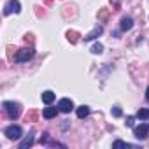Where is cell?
Instances as JSON below:
<instances>
[{
	"instance_id": "obj_1",
	"label": "cell",
	"mask_w": 149,
	"mask_h": 149,
	"mask_svg": "<svg viewBox=\"0 0 149 149\" xmlns=\"http://www.w3.org/2000/svg\"><path fill=\"white\" fill-rule=\"evenodd\" d=\"M4 111L9 119H18L21 114V105L18 102H4Z\"/></svg>"
},
{
	"instance_id": "obj_2",
	"label": "cell",
	"mask_w": 149,
	"mask_h": 149,
	"mask_svg": "<svg viewBox=\"0 0 149 149\" xmlns=\"http://www.w3.org/2000/svg\"><path fill=\"white\" fill-rule=\"evenodd\" d=\"M33 54H35V51H33L32 46H30V47H21V49L16 53L14 60H16L18 63H25V61H28L30 58H33Z\"/></svg>"
},
{
	"instance_id": "obj_3",
	"label": "cell",
	"mask_w": 149,
	"mask_h": 149,
	"mask_svg": "<svg viewBox=\"0 0 149 149\" xmlns=\"http://www.w3.org/2000/svg\"><path fill=\"white\" fill-rule=\"evenodd\" d=\"M4 135H6L7 139H11V140H18V139H21L23 130H21V126H18V125H11V126H7V128L4 130Z\"/></svg>"
},
{
	"instance_id": "obj_4",
	"label": "cell",
	"mask_w": 149,
	"mask_h": 149,
	"mask_svg": "<svg viewBox=\"0 0 149 149\" xmlns=\"http://www.w3.org/2000/svg\"><path fill=\"white\" fill-rule=\"evenodd\" d=\"M21 11V6H19V2L18 0H9V2L4 6V14L7 16V14H11V13H19Z\"/></svg>"
},
{
	"instance_id": "obj_5",
	"label": "cell",
	"mask_w": 149,
	"mask_h": 149,
	"mask_svg": "<svg viewBox=\"0 0 149 149\" xmlns=\"http://www.w3.org/2000/svg\"><path fill=\"white\" fill-rule=\"evenodd\" d=\"M133 133H135V137L139 139V140H144V139H147V135H149V125H139V126H135V130H133Z\"/></svg>"
},
{
	"instance_id": "obj_6",
	"label": "cell",
	"mask_w": 149,
	"mask_h": 149,
	"mask_svg": "<svg viewBox=\"0 0 149 149\" xmlns=\"http://www.w3.org/2000/svg\"><path fill=\"white\" fill-rule=\"evenodd\" d=\"M58 109H60V112L68 114V112L74 109V102H72L70 98H61V100L58 102Z\"/></svg>"
},
{
	"instance_id": "obj_7",
	"label": "cell",
	"mask_w": 149,
	"mask_h": 149,
	"mask_svg": "<svg viewBox=\"0 0 149 149\" xmlns=\"http://www.w3.org/2000/svg\"><path fill=\"white\" fill-rule=\"evenodd\" d=\"M40 144H42V146H51V147H56V146H58V147H65V144H60V142L53 140L49 133H44V135L40 137Z\"/></svg>"
},
{
	"instance_id": "obj_8",
	"label": "cell",
	"mask_w": 149,
	"mask_h": 149,
	"mask_svg": "<svg viewBox=\"0 0 149 149\" xmlns=\"http://www.w3.org/2000/svg\"><path fill=\"white\" fill-rule=\"evenodd\" d=\"M102 32H104V28H102L100 25H97V26H95V28H93V30H91L88 35H84V42H90V40L97 39L98 35H102Z\"/></svg>"
},
{
	"instance_id": "obj_9",
	"label": "cell",
	"mask_w": 149,
	"mask_h": 149,
	"mask_svg": "<svg viewBox=\"0 0 149 149\" xmlns=\"http://www.w3.org/2000/svg\"><path fill=\"white\" fill-rule=\"evenodd\" d=\"M33 140H35V137H33V132H30L21 142H19V149H28V147H32L33 146Z\"/></svg>"
},
{
	"instance_id": "obj_10",
	"label": "cell",
	"mask_w": 149,
	"mask_h": 149,
	"mask_svg": "<svg viewBox=\"0 0 149 149\" xmlns=\"http://www.w3.org/2000/svg\"><path fill=\"white\" fill-rule=\"evenodd\" d=\"M58 112H60V109H58V107H46V109L42 111V116H44L46 119H53Z\"/></svg>"
},
{
	"instance_id": "obj_11",
	"label": "cell",
	"mask_w": 149,
	"mask_h": 149,
	"mask_svg": "<svg viewBox=\"0 0 149 149\" xmlns=\"http://www.w3.org/2000/svg\"><path fill=\"white\" fill-rule=\"evenodd\" d=\"M132 26H133V19L130 16H123L121 18V30L128 32V30H132Z\"/></svg>"
},
{
	"instance_id": "obj_12",
	"label": "cell",
	"mask_w": 149,
	"mask_h": 149,
	"mask_svg": "<svg viewBox=\"0 0 149 149\" xmlns=\"http://www.w3.org/2000/svg\"><path fill=\"white\" fill-rule=\"evenodd\" d=\"M54 98H56V95H54L53 91H44V93H42V102L47 104V105H51V104L54 102Z\"/></svg>"
},
{
	"instance_id": "obj_13",
	"label": "cell",
	"mask_w": 149,
	"mask_h": 149,
	"mask_svg": "<svg viewBox=\"0 0 149 149\" xmlns=\"http://www.w3.org/2000/svg\"><path fill=\"white\" fill-rule=\"evenodd\" d=\"M88 114H90V107H88V105H81V107H77V118H79V119H84Z\"/></svg>"
},
{
	"instance_id": "obj_14",
	"label": "cell",
	"mask_w": 149,
	"mask_h": 149,
	"mask_svg": "<svg viewBox=\"0 0 149 149\" xmlns=\"http://www.w3.org/2000/svg\"><path fill=\"white\" fill-rule=\"evenodd\" d=\"M79 37H81V35H79L77 32H74V30H70V32H67V39H68V40H70L72 44H76V42L79 40Z\"/></svg>"
},
{
	"instance_id": "obj_15",
	"label": "cell",
	"mask_w": 149,
	"mask_h": 149,
	"mask_svg": "<svg viewBox=\"0 0 149 149\" xmlns=\"http://www.w3.org/2000/svg\"><path fill=\"white\" fill-rule=\"evenodd\" d=\"M137 118H139V119H147V118H149V109H139Z\"/></svg>"
},
{
	"instance_id": "obj_16",
	"label": "cell",
	"mask_w": 149,
	"mask_h": 149,
	"mask_svg": "<svg viewBox=\"0 0 149 149\" xmlns=\"http://www.w3.org/2000/svg\"><path fill=\"white\" fill-rule=\"evenodd\" d=\"M102 51H104V46H102L100 42H98V44H95V46L91 47V53H95V54H100Z\"/></svg>"
},
{
	"instance_id": "obj_17",
	"label": "cell",
	"mask_w": 149,
	"mask_h": 149,
	"mask_svg": "<svg viewBox=\"0 0 149 149\" xmlns=\"http://www.w3.org/2000/svg\"><path fill=\"white\" fill-rule=\"evenodd\" d=\"M26 121H37V111H30L26 114Z\"/></svg>"
},
{
	"instance_id": "obj_18",
	"label": "cell",
	"mask_w": 149,
	"mask_h": 149,
	"mask_svg": "<svg viewBox=\"0 0 149 149\" xmlns=\"http://www.w3.org/2000/svg\"><path fill=\"white\" fill-rule=\"evenodd\" d=\"M112 147H132L128 142H123V140H116L114 144H112Z\"/></svg>"
},
{
	"instance_id": "obj_19",
	"label": "cell",
	"mask_w": 149,
	"mask_h": 149,
	"mask_svg": "<svg viewBox=\"0 0 149 149\" xmlns=\"http://www.w3.org/2000/svg\"><path fill=\"white\" fill-rule=\"evenodd\" d=\"M112 116L114 118H119V116H123V111L119 107H112Z\"/></svg>"
},
{
	"instance_id": "obj_20",
	"label": "cell",
	"mask_w": 149,
	"mask_h": 149,
	"mask_svg": "<svg viewBox=\"0 0 149 149\" xmlns=\"http://www.w3.org/2000/svg\"><path fill=\"white\" fill-rule=\"evenodd\" d=\"M107 16H109V11H107V9H102V11L98 13V18H100V19H107Z\"/></svg>"
},
{
	"instance_id": "obj_21",
	"label": "cell",
	"mask_w": 149,
	"mask_h": 149,
	"mask_svg": "<svg viewBox=\"0 0 149 149\" xmlns=\"http://www.w3.org/2000/svg\"><path fill=\"white\" fill-rule=\"evenodd\" d=\"M135 125V118L133 116H128L126 118V126H133Z\"/></svg>"
},
{
	"instance_id": "obj_22",
	"label": "cell",
	"mask_w": 149,
	"mask_h": 149,
	"mask_svg": "<svg viewBox=\"0 0 149 149\" xmlns=\"http://www.w3.org/2000/svg\"><path fill=\"white\" fill-rule=\"evenodd\" d=\"M23 39H25V42H28V44H33V35H30V33H28V35H25Z\"/></svg>"
},
{
	"instance_id": "obj_23",
	"label": "cell",
	"mask_w": 149,
	"mask_h": 149,
	"mask_svg": "<svg viewBox=\"0 0 149 149\" xmlns=\"http://www.w3.org/2000/svg\"><path fill=\"white\" fill-rule=\"evenodd\" d=\"M146 100H147V102H149V88H147V90H146Z\"/></svg>"
},
{
	"instance_id": "obj_24",
	"label": "cell",
	"mask_w": 149,
	"mask_h": 149,
	"mask_svg": "<svg viewBox=\"0 0 149 149\" xmlns=\"http://www.w3.org/2000/svg\"><path fill=\"white\" fill-rule=\"evenodd\" d=\"M44 2H46V4H53V0H44Z\"/></svg>"
}]
</instances>
